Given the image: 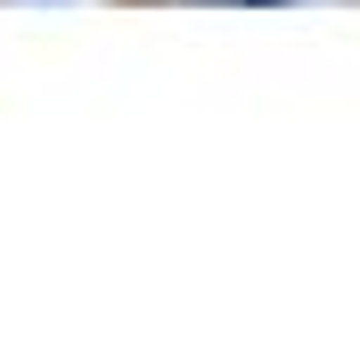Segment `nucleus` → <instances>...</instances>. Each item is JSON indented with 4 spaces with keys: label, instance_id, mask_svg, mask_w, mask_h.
Segmentation results:
<instances>
[{
    "label": "nucleus",
    "instance_id": "1",
    "mask_svg": "<svg viewBox=\"0 0 360 351\" xmlns=\"http://www.w3.org/2000/svg\"><path fill=\"white\" fill-rule=\"evenodd\" d=\"M238 8H287V0H238Z\"/></svg>",
    "mask_w": 360,
    "mask_h": 351
}]
</instances>
